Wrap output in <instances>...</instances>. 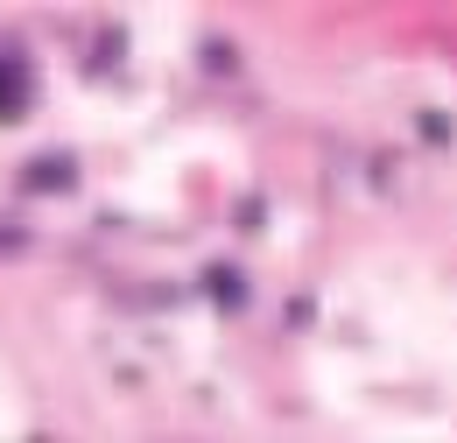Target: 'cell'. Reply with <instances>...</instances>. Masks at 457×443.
Masks as SVG:
<instances>
[{
    "label": "cell",
    "instance_id": "cell-1",
    "mask_svg": "<svg viewBox=\"0 0 457 443\" xmlns=\"http://www.w3.org/2000/svg\"><path fill=\"white\" fill-rule=\"evenodd\" d=\"M21 85H29V78H21V63H14V56L0 50V120H7V113H21L29 106V99H21Z\"/></svg>",
    "mask_w": 457,
    "mask_h": 443
},
{
    "label": "cell",
    "instance_id": "cell-2",
    "mask_svg": "<svg viewBox=\"0 0 457 443\" xmlns=\"http://www.w3.org/2000/svg\"><path fill=\"white\" fill-rule=\"evenodd\" d=\"M0 254H21V232L14 225H0Z\"/></svg>",
    "mask_w": 457,
    "mask_h": 443
}]
</instances>
